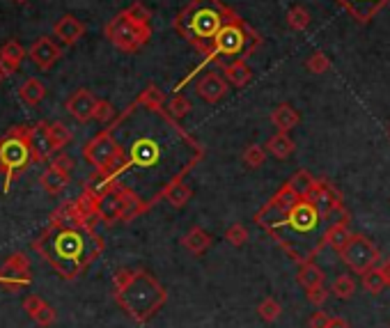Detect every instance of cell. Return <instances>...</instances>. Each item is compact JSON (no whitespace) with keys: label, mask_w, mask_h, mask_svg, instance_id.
Listing matches in <instances>:
<instances>
[{"label":"cell","mask_w":390,"mask_h":328,"mask_svg":"<svg viewBox=\"0 0 390 328\" xmlns=\"http://www.w3.org/2000/svg\"><path fill=\"white\" fill-rule=\"evenodd\" d=\"M33 248L53 266L60 278L76 280L104 253L106 243L95 228H74L48 221V228L35 239Z\"/></svg>","instance_id":"7a4b0ae2"},{"label":"cell","mask_w":390,"mask_h":328,"mask_svg":"<svg viewBox=\"0 0 390 328\" xmlns=\"http://www.w3.org/2000/svg\"><path fill=\"white\" fill-rule=\"evenodd\" d=\"M328 322H331V317L326 312H312V317L307 319V328H328Z\"/></svg>","instance_id":"f6af8a7d"},{"label":"cell","mask_w":390,"mask_h":328,"mask_svg":"<svg viewBox=\"0 0 390 328\" xmlns=\"http://www.w3.org/2000/svg\"><path fill=\"white\" fill-rule=\"evenodd\" d=\"M71 181V172H65L56 168L53 163H48V168L42 172V177H39V184H42V189L48 193V196H58V193H63Z\"/></svg>","instance_id":"44dd1931"},{"label":"cell","mask_w":390,"mask_h":328,"mask_svg":"<svg viewBox=\"0 0 390 328\" xmlns=\"http://www.w3.org/2000/svg\"><path fill=\"white\" fill-rule=\"evenodd\" d=\"M120 186V179L117 177H110L106 175V172H101V170H95V175H92L88 181H85V189L90 196H95L97 200H104L108 193H112Z\"/></svg>","instance_id":"603a6c76"},{"label":"cell","mask_w":390,"mask_h":328,"mask_svg":"<svg viewBox=\"0 0 390 328\" xmlns=\"http://www.w3.org/2000/svg\"><path fill=\"white\" fill-rule=\"evenodd\" d=\"M136 101L145 108H163L166 106V92H163L161 88H157V85H147L138 95Z\"/></svg>","instance_id":"836d02e7"},{"label":"cell","mask_w":390,"mask_h":328,"mask_svg":"<svg viewBox=\"0 0 390 328\" xmlns=\"http://www.w3.org/2000/svg\"><path fill=\"white\" fill-rule=\"evenodd\" d=\"M381 269H384V273H386V280H388V287H390V260L381 266Z\"/></svg>","instance_id":"c3c4849f"},{"label":"cell","mask_w":390,"mask_h":328,"mask_svg":"<svg viewBox=\"0 0 390 328\" xmlns=\"http://www.w3.org/2000/svg\"><path fill=\"white\" fill-rule=\"evenodd\" d=\"M51 163H53L56 168L65 170V172H71V170H74V159L67 157V154H60V157H56Z\"/></svg>","instance_id":"bcb514c9"},{"label":"cell","mask_w":390,"mask_h":328,"mask_svg":"<svg viewBox=\"0 0 390 328\" xmlns=\"http://www.w3.org/2000/svg\"><path fill=\"white\" fill-rule=\"evenodd\" d=\"M223 76L228 78V83L234 88H243L251 83L253 78V71L251 67L246 65V60H234V63L223 65Z\"/></svg>","instance_id":"d4e9b609"},{"label":"cell","mask_w":390,"mask_h":328,"mask_svg":"<svg viewBox=\"0 0 390 328\" xmlns=\"http://www.w3.org/2000/svg\"><path fill=\"white\" fill-rule=\"evenodd\" d=\"M23 310L28 312V317L33 322H37L39 326H53L58 319V312L53 305H48L46 301L39 299L37 294H30L23 299Z\"/></svg>","instance_id":"ac0fdd59"},{"label":"cell","mask_w":390,"mask_h":328,"mask_svg":"<svg viewBox=\"0 0 390 328\" xmlns=\"http://www.w3.org/2000/svg\"><path fill=\"white\" fill-rule=\"evenodd\" d=\"M138 129H133L127 145H122L127 157V170L149 175L145 202L154 207L163 200L174 181H181L204 159V147L174 120L166 108H145L138 101L127 108Z\"/></svg>","instance_id":"6da1fadb"},{"label":"cell","mask_w":390,"mask_h":328,"mask_svg":"<svg viewBox=\"0 0 390 328\" xmlns=\"http://www.w3.org/2000/svg\"><path fill=\"white\" fill-rule=\"evenodd\" d=\"M307 292V301H310L312 305H324L326 303V299H328V294L331 292H326L324 290V285H317V287H310V290H305Z\"/></svg>","instance_id":"ee69618b"},{"label":"cell","mask_w":390,"mask_h":328,"mask_svg":"<svg viewBox=\"0 0 390 328\" xmlns=\"http://www.w3.org/2000/svg\"><path fill=\"white\" fill-rule=\"evenodd\" d=\"M361 285H363V290L367 294H381L386 287H388V280H386V273L384 269H369L367 273L361 275Z\"/></svg>","instance_id":"1f68e13d"},{"label":"cell","mask_w":390,"mask_h":328,"mask_svg":"<svg viewBox=\"0 0 390 328\" xmlns=\"http://www.w3.org/2000/svg\"><path fill=\"white\" fill-rule=\"evenodd\" d=\"M191 198H193V191H191V186L184 179L174 181L172 186L166 191V196H163V200H168V204H170V207H174V209L186 207V204L191 202Z\"/></svg>","instance_id":"f1b7e54d"},{"label":"cell","mask_w":390,"mask_h":328,"mask_svg":"<svg viewBox=\"0 0 390 328\" xmlns=\"http://www.w3.org/2000/svg\"><path fill=\"white\" fill-rule=\"evenodd\" d=\"M237 14L223 0H191L174 18V33L198 51L202 55H209V51L216 42V35L223 26Z\"/></svg>","instance_id":"5b68a950"},{"label":"cell","mask_w":390,"mask_h":328,"mask_svg":"<svg viewBox=\"0 0 390 328\" xmlns=\"http://www.w3.org/2000/svg\"><path fill=\"white\" fill-rule=\"evenodd\" d=\"M331 294L335 296V299H340V301L352 299V296L356 294V282H354L352 275H337V278L333 280Z\"/></svg>","instance_id":"e575fe53"},{"label":"cell","mask_w":390,"mask_h":328,"mask_svg":"<svg viewBox=\"0 0 390 328\" xmlns=\"http://www.w3.org/2000/svg\"><path fill=\"white\" fill-rule=\"evenodd\" d=\"M125 12L133 18L136 23H140V26H152V12L149 9L142 5V3H133L131 7H127Z\"/></svg>","instance_id":"b9f144b4"},{"label":"cell","mask_w":390,"mask_h":328,"mask_svg":"<svg viewBox=\"0 0 390 328\" xmlns=\"http://www.w3.org/2000/svg\"><path fill=\"white\" fill-rule=\"evenodd\" d=\"M28 142H30V152H33V161L35 163H46L56 154L48 122H37V125L30 127Z\"/></svg>","instance_id":"4fadbf2b"},{"label":"cell","mask_w":390,"mask_h":328,"mask_svg":"<svg viewBox=\"0 0 390 328\" xmlns=\"http://www.w3.org/2000/svg\"><path fill=\"white\" fill-rule=\"evenodd\" d=\"M251 239V232L246 225L241 223H232L228 230H225V241H228L230 245H234V248H241V245H246Z\"/></svg>","instance_id":"8d00e7d4"},{"label":"cell","mask_w":390,"mask_h":328,"mask_svg":"<svg viewBox=\"0 0 390 328\" xmlns=\"http://www.w3.org/2000/svg\"><path fill=\"white\" fill-rule=\"evenodd\" d=\"M328 328H352V326H349V322L342 319V317H331V322H328Z\"/></svg>","instance_id":"7dc6e473"},{"label":"cell","mask_w":390,"mask_h":328,"mask_svg":"<svg viewBox=\"0 0 390 328\" xmlns=\"http://www.w3.org/2000/svg\"><path fill=\"white\" fill-rule=\"evenodd\" d=\"M296 280H299L305 287V290H310V287L324 285L326 273H324V269L315 260H307V262H301L299 264V273H296Z\"/></svg>","instance_id":"4316f807"},{"label":"cell","mask_w":390,"mask_h":328,"mask_svg":"<svg viewBox=\"0 0 390 328\" xmlns=\"http://www.w3.org/2000/svg\"><path fill=\"white\" fill-rule=\"evenodd\" d=\"M262 37L255 28H251L243 21L239 14H234L228 23L223 26V30L216 35L209 55H204V65H228L234 60H246L260 48Z\"/></svg>","instance_id":"8992f818"},{"label":"cell","mask_w":390,"mask_h":328,"mask_svg":"<svg viewBox=\"0 0 390 328\" xmlns=\"http://www.w3.org/2000/svg\"><path fill=\"white\" fill-rule=\"evenodd\" d=\"M30 58L39 69H51L60 58H63V48H60L51 37H39L37 42L30 46Z\"/></svg>","instance_id":"e0dca14e"},{"label":"cell","mask_w":390,"mask_h":328,"mask_svg":"<svg viewBox=\"0 0 390 328\" xmlns=\"http://www.w3.org/2000/svg\"><path fill=\"white\" fill-rule=\"evenodd\" d=\"M296 200H299V196L290 189V184H283V186L278 189V193L264 204V207L255 213L253 221L260 225V228L264 230H271L273 225H278L287 213H290V209L296 204Z\"/></svg>","instance_id":"8fae6325"},{"label":"cell","mask_w":390,"mask_h":328,"mask_svg":"<svg viewBox=\"0 0 390 328\" xmlns=\"http://www.w3.org/2000/svg\"><path fill=\"white\" fill-rule=\"evenodd\" d=\"M26 48L16 42V39H9L3 46H0V67H3L7 74H14V71L21 67L26 60Z\"/></svg>","instance_id":"7402d4cb"},{"label":"cell","mask_w":390,"mask_h":328,"mask_svg":"<svg viewBox=\"0 0 390 328\" xmlns=\"http://www.w3.org/2000/svg\"><path fill=\"white\" fill-rule=\"evenodd\" d=\"M95 120L99 122V125H108V122L115 120V108H112L110 101H106V99H99L97 110H95Z\"/></svg>","instance_id":"7bdbcfd3"},{"label":"cell","mask_w":390,"mask_h":328,"mask_svg":"<svg viewBox=\"0 0 390 328\" xmlns=\"http://www.w3.org/2000/svg\"><path fill=\"white\" fill-rule=\"evenodd\" d=\"M342 9H347L352 18H356L358 23H367L381 12V9L390 3V0H335Z\"/></svg>","instance_id":"2e32d148"},{"label":"cell","mask_w":390,"mask_h":328,"mask_svg":"<svg viewBox=\"0 0 390 328\" xmlns=\"http://www.w3.org/2000/svg\"><path fill=\"white\" fill-rule=\"evenodd\" d=\"M310 12L303 7V5H294L290 12H287V23H290L292 30H296V33H301V30H305L307 26H310Z\"/></svg>","instance_id":"d590c367"},{"label":"cell","mask_w":390,"mask_h":328,"mask_svg":"<svg viewBox=\"0 0 390 328\" xmlns=\"http://www.w3.org/2000/svg\"><path fill=\"white\" fill-rule=\"evenodd\" d=\"M28 136H30V127L19 125V127H12L0 138V175L5 177V191L30 163H35Z\"/></svg>","instance_id":"52a82bcc"},{"label":"cell","mask_w":390,"mask_h":328,"mask_svg":"<svg viewBox=\"0 0 390 328\" xmlns=\"http://www.w3.org/2000/svg\"><path fill=\"white\" fill-rule=\"evenodd\" d=\"M337 255H340L342 264L349 266V269H352L354 273H358V275H363L369 269H374V266L379 264V260H381V253H379L374 241L367 239L365 234H352L347 245Z\"/></svg>","instance_id":"9c48e42d"},{"label":"cell","mask_w":390,"mask_h":328,"mask_svg":"<svg viewBox=\"0 0 390 328\" xmlns=\"http://www.w3.org/2000/svg\"><path fill=\"white\" fill-rule=\"evenodd\" d=\"M51 138H53V147L56 152H63L71 140H74V136H71V131L63 125V122H53L51 125Z\"/></svg>","instance_id":"f35d334b"},{"label":"cell","mask_w":390,"mask_h":328,"mask_svg":"<svg viewBox=\"0 0 390 328\" xmlns=\"http://www.w3.org/2000/svg\"><path fill=\"white\" fill-rule=\"evenodd\" d=\"M7 76H9V74H7V71H5L3 67H0V83H3V80H5Z\"/></svg>","instance_id":"681fc988"},{"label":"cell","mask_w":390,"mask_h":328,"mask_svg":"<svg viewBox=\"0 0 390 328\" xmlns=\"http://www.w3.org/2000/svg\"><path fill=\"white\" fill-rule=\"evenodd\" d=\"M349 237H352V230H349V223H333L331 228L326 230V245H331L333 250H337L340 253L344 245H347V241H349Z\"/></svg>","instance_id":"f546056e"},{"label":"cell","mask_w":390,"mask_h":328,"mask_svg":"<svg viewBox=\"0 0 390 328\" xmlns=\"http://www.w3.org/2000/svg\"><path fill=\"white\" fill-rule=\"evenodd\" d=\"M33 282V269H30V260L23 253H12L0 266V285L7 292H16L21 287Z\"/></svg>","instance_id":"7c38bea8"},{"label":"cell","mask_w":390,"mask_h":328,"mask_svg":"<svg viewBox=\"0 0 390 328\" xmlns=\"http://www.w3.org/2000/svg\"><path fill=\"white\" fill-rule=\"evenodd\" d=\"M106 37L115 48L125 51V53H133V51H140L149 42L152 26H140L127 12H120L112 21H108Z\"/></svg>","instance_id":"ba28073f"},{"label":"cell","mask_w":390,"mask_h":328,"mask_svg":"<svg viewBox=\"0 0 390 328\" xmlns=\"http://www.w3.org/2000/svg\"><path fill=\"white\" fill-rule=\"evenodd\" d=\"M97 104L99 99L92 95L90 90H76L74 95L67 99L65 108L69 110V115L74 117L80 125H85V122L95 120V110H97Z\"/></svg>","instance_id":"9a60e30c"},{"label":"cell","mask_w":390,"mask_h":328,"mask_svg":"<svg viewBox=\"0 0 390 328\" xmlns=\"http://www.w3.org/2000/svg\"><path fill=\"white\" fill-rule=\"evenodd\" d=\"M53 35L60 39L63 44L67 46H74L80 37L85 35V26L78 21V18L74 14H65V16H60L56 26H53Z\"/></svg>","instance_id":"d6986e66"},{"label":"cell","mask_w":390,"mask_h":328,"mask_svg":"<svg viewBox=\"0 0 390 328\" xmlns=\"http://www.w3.org/2000/svg\"><path fill=\"white\" fill-rule=\"evenodd\" d=\"M112 296L138 324H147L168 303L166 287L145 269H120L112 278Z\"/></svg>","instance_id":"277c9868"},{"label":"cell","mask_w":390,"mask_h":328,"mask_svg":"<svg viewBox=\"0 0 390 328\" xmlns=\"http://www.w3.org/2000/svg\"><path fill=\"white\" fill-rule=\"evenodd\" d=\"M228 92H230L228 78L216 74V71H207V74L200 76L198 83H195V95H198L204 104H218L221 99H225Z\"/></svg>","instance_id":"5bb4252c"},{"label":"cell","mask_w":390,"mask_h":328,"mask_svg":"<svg viewBox=\"0 0 390 328\" xmlns=\"http://www.w3.org/2000/svg\"><path fill=\"white\" fill-rule=\"evenodd\" d=\"M14 3H19V5H26V3H28V0H14Z\"/></svg>","instance_id":"f907efd6"},{"label":"cell","mask_w":390,"mask_h":328,"mask_svg":"<svg viewBox=\"0 0 390 328\" xmlns=\"http://www.w3.org/2000/svg\"><path fill=\"white\" fill-rule=\"evenodd\" d=\"M120 149H122V145L117 142L112 129H104V131H99L95 138H90L85 142L83 159L95 170H106L112 163V159H115L117 154H120Z\"/></svg>","instance_id":"30bf717a"},{"label":"cell","mask_w":390,"mask_h":328,"mask_svg":"<svg viewBox=\"0 0 390 328\" xmlns=\"http://www.w3.org/2000/svg\"><path fill=\"white\" fill-rule=\"evenodd\" d=\"M305 69L310 71V74H326V71L331 69V60H328V55L322 53V51H315V53L305 60Z\"/></svg>","instance_id":"60d3db41"},{"label":"cell","mask_w":390,"mask_h":328,"mask_svg":"<svg viewBox=\"0 0 390 328\" xmlns=\"http://www.w3.org/2000/svg\"><path fill=\"white\" fill-rule=\"evenodd\" d=\"M315 181H317V179H315L307 170H296L287 184H290V189H292L299 198H307V196L312 193V189H315Z\"/></svg>","instance_id":"4dcf8cb0"},{"label":"cell","mask_w":390,"mask_h":328,"mask_svg":"<svg viewBox=\"0 0 390 328\" xmlns=\"http://www.w3.org/2000/svg\"><path fill=\"white\" fill-rule=\"evenodd\" d=\"M299 122H301V115L292 104H280L271 110V125L283 133H290Z\"/></svg>","instance_id":"cb8c5ba5"},{"label":"cell","mask_w":390,"mask_h":328,"mask_svg":"<svg viewBox=\"0 0 390 328\" xmlns=\"http://www.w3.org/2000/svg\"><path fill=\"white\" fill-rule=\"evenodd\" d=\"M333 221L326 218L315 207L310 198H299L290 209V213L266 234L280 245L296 264L315 260L326 248V230L331 228Z\"/></svg>","instance_id":"3957f363"},{"label":"cell","mask_w":390,"mask_h":328,"mask_svg":"<svg viewBox=\"0 0 390 328\" xmlns=\"http://www.w3.org/2000/svg\"><path fill=\"white\" fill-rule=\"evenodd\" d=\"M280 312H283V305L275 301V299H264L260 305H258V314H260V319L262 322H266V324H273L275 319L280 317Z\"/></svg>","instance_id":"74e56055"},{"label":"cell","mask_w":390,"mask_h":328,"mask_svg":"<svg viewBox=\"0 0 390 328\" xmlns=\"http://www.w3.org/2000/svg\"><path fill=\"white\" fill-rule=\"evenodd\" d=\"M191 110H193L191 99H189V97H184V95H174V97L170 99V104H168V112H170V115H172L174 120L186 117Z\"/></svg>","instance_id":"ab89813d"},{"label":"cell","mask_w":390,"mask_h":328,"mask_svg":"<svg viewBox=\"0 0 390 328\" xmlns=\"http://www.w3.org/2000/svg\"><path fill=\"white\" fill-rule=\"evenodd\" d=\"M266 154H269V152L264 149V145H258V142H251V145L243 149L241 161L246 163V168L258 170V168H262L264 163H266Z\"/></svg>","instance_id":"d6a6232c"},{"label":"cell","mask_w":390,"mask_h":328,"mask_svg":"<svg viewBox=\"0 0 390 328\" xmlns=\"http://www.w3.org/2000/svg\"><path fill=\"white\" fill-rule=\"evenodd\" d=\"M19 97H21L26 106H37L39 101H44L46 88L39 78H28L21 83V88H19Z\"/></svg>","instance_id":"83f0119b"},{"label":"cell","mask_w":390,"mask_h":328,"mask_svg":"<svg viewBox=\"0 0 390 328\" xmlns=\"http://www.w3.org/2000/svg\"><path fill=\"white\" fill-rule=\"evenodd\" d=\"M264 149L271 154L273 159H278V161H285V159H290L292 154H294V140L287 136V133L278 131V133H273V136L266 140V145Z\"/></svg>","instance_id":"484cf974"},{"label":"cell","mask_w":390,"mask_h":328,"mask_svg":"<svg viewBox=\"0 0 390 328\" xmlns=\"http://www.w3.org/2000/svg\"><path fill=\"white\" fill-rule=\"evenodd\" d=\"M388 133H390V127H388Z\"/></svg>","instance_id":"816d5d0a"},{"label":"cell","mask_w":390,"mask_h":328,"mask_svg":"<svg viewBox=\"0 0 390 328\" xmlns=\"http://www.w3.org/2000/svg\"><path fill=\"white\" fill-rule=\"evenodd\" d=\"M181 245L191 255H195V258H200V255H204L214 245V237L204 228H200V225H195V228H191L186 234H184Z\"/></svg>","instance_id":"ffe728a7"}]
</instances>
